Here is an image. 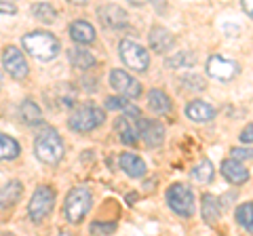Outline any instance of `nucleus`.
Listing matches in <instances>:
<instances>
[{"label": "nucleus", "instance_id": "20e7f679", "mask_svg": "<svg viewBox=\"0 0 253 236\" xmlns=\"http://www.w3.org/2000/svg\"><path fill=\"white\" fill-rule=\"evenodd\" d=\"M104 120H106L104 110L97 108V106L86 104V106H78L74 112L70 114L68 127L72 129V131H76V133H91L93 129L101 127Z\"/></svg>", "mask_w": 253, "mask_h": 236}, {"label": "nucleus", "instance_id": "dca6fc26", "mask_svg": "<svg viewBox=\"0 0 253 236\" xmlns=\"http://www.w3.org/2000/svg\"><path fill=\"white\" fill-rule=\"evenodd\" d=\"M186 116L190 118L192 122H209L215 118V108L207 101H201V99H194L186 106Z\"/></svg>", "mask_w": 253, "mask_h": 236}, {"label": "nucleus", "instance_id": "4468645a", "mask_svg": "<svg viewBox=\"0 0 253 236\" xmlns=\"http://www.w3.org/2000/svg\"><path fill=\"white\" fill-rule=\"evenodd\" d=\"M148 42H150V49L156 51V53H167L175 46V36H173L167 28H161V26H154L150 30V36H148Z\"/></svg>", "mask_w": 253, "mask_h": 236}, {"label": "nucleus", "instance_id": "39448f33", "mask_svg": "<svg viewBox=\"0 0 253 236\" xmlns=\"http://www.w3.org/2000/svg\"><path fill=\"white\" fill-rule=\"evenodd\" d=\"M169 209L179 217H192L194 215V192L188 184H171L165 192Z\"/></svg>", "mask_w": 253, "mask_h": 236}, {"label": "nucleus", "instance_id": "58836bf2", "mask_svg": "<svg viewBox=\"0 0 253 236\" xmlns=\"http://www.w3.org/2000/svg\"><path fill=\"white\" fill-rule=\"evenodd\" d=\"M126 198H129V202L133 204V202H135V198H137V194H135V192H131L129 196H126Z\"/></svg>", "mask_w": 253, "mask_h": 236}, {"label": "nucleus", "instance_id": "393cba45", "mask_svg": "<svg viewBox=\"0 0 253 236\" xmlns=\"http://www.w3.org/2000/svg\"><path fill=\"white\" fill-rule=\"evenodd\" d=\"M234 217H236V224L241 228H245L247 232L253 234V202H243L236 207L234 211Z\"/></svg>", "mask_w": 253, "mask_h": 236}, {"label": "nucleus", "instance_id": "ddd939ff", "mask_svg": "<svg viewBox=\"0 0 253 236\" xmlns=\"http://www.w3.org/2000/svg\"><path fill=\"white\" fill-rule=\"evenodd\" d=\"M137 129H139V137H144V141L150 148H156V146L163 144L165 129H163L161 122L148 120V118H139V120H137Z\"/></svg>", "mask_w": 253, "mask_h": 236}, {"label": "nucleus", "instance_id": "a19ab883", "mask_svg": "<svg viewBox=\"0 0 253 236\" xmlns=\"http://www.w3.org/2000/svg\"><path fill=\"white\" fill-rule=\"evenodd\" d=\"M0 89H2V72H0Z\"/></svg>", "mask_w": 253, "mask_h": 236}, {"label": "nucleus", "instance_id": "4c0bfd02", "mask_svg": "<svg viewBox=\"0 0 253 236\" xmlns=\"http://www.w3.org/2000/svg\"><path fill=\"white\" fill-rule=\"evenodd\" d=\"M68 2H72V4H78V6H83V4H86L89 0H68Z\"/></svg>", "mask_w": 253, "mask_h": 236}, {"label": "nucleus", "instance_id": "423d86ee", "mask_svg": "<svg viewBox=\"0 0 253 236\" xmlns=\"http://www.w3.org/2000/svg\"><path fill=\"white\" fill-rule=\"evenodd\" d=\"M53 207H55V190L51 186L42 184V186L36 188L34 194H32L30 204H28V215L34 224H41L53 211Z\"/></svg>", "mask_w": 253, "mask_h": 236}, {"label": "nucleus", "instance_id": "f3484780", "mask_svg": "<svg viewBox=\"0 0 253 236\" xmlns=\"http://www.w3.org/2000/svg\"><path fill=\"white\" fill-rule=\"evenodd\" d=\"M118 164H121V169L126 173L129 177H144L146 175V162L144 158H139L137 154L133 152H123L121 156H118Z\"/></svg>", "mask_w": 253, "mask_h": 236}, {"label": "nucleus", "instance_id": "f03ea898", "mask_svg": "<svg viewBox=\"0 0 253 236\" xmlns=\"http://www.w3.org/2000/svg\"><path fill=\"white\" fill-rule=\"evenodd\" d=\"M34 154L38 160L49 167L59 164L63 158V141L59 133L55 129H42L34 139Z\"/></svg>", "mask_w": 253, "mask_h": 236}, {"label": "nucleus", "instance_id": "f704fd0d", "mask_svg": "<svg viewBox=\"0 0 253 236\" xmlns=\"http://www.w3.org/2000/svg\"><path fill=\"white\" fill-rule=\"evenodd\" d=\"M239 139L243 141V144H253V124H247V127L241 131Z\"/></svg>", "mask_w": 253, "mask_h": 236}, {"label": "nucleus", "instance_id": "c9c22d12", "mask_svg": "<svg viewBox=\"0 0 253 236\" xmlns=\"http://www.w3.org/2000/svg\"><path fill=\"white\" fill-rule=\"evenodd\" d=\"M241 6H243V11L253 19V0H241Z\"/></svg>", "mask_w": 253, "mask_h": 236}, {"label": "nucleus", "instance_id": "c756f323", "mask_svg": "<svg viewBox=\"0 0 253 236\" xmlns=\"http://www.w3.org/2000/svg\"><path fill=\"white\" fill-rule=\"evenodd\" d=\"M179 82H181V86H184V89L196 91V93H201V91L207 89V82H205V78L199 76V74H186V76L179 78Z\"/></svg>", "mask_w": 253, "mask_h": 236}, {"label": "nucleus", "instance_id": "2eb2a0df", "mask_svg": "<svg viewBox=\"0 0 253 236\" xmlns=\"http://www.w3.org/2000/svg\"><path fill=\"white\" fill-rule=\"evenodd\" d=\"M221 175L234 186L249 182V169L245 167L241 160H234V158H228V160L221 162Z\"/></svg>", "mask_w": 253, "mask_h": 236}, {"label": "nucleus", "instance_id": "473e14b6", "mask_svg": "<svg viewBox=\"0 0 253 236\" xmlns=\"http://www.w3.org/2000/svg\"><path fill=\"white\" fill-rule=\"evenodd\" d=\"M230 158H234V160H241V162H245V160H251V158H253V150H251V148H232Z\"/></svg>", "mask_w": 253, "mask_h": 236}, {"label": "nucleus", "instance_id": "a211bd4d", "mask_svg": "<svg viewBox=\"0 0 253 236\" xmlns=\"http://www.w3.org/2000/svg\"><path fill=\"white\" fill-rule=\"evenodd\" d=\"M68 32H70V38H72L76 44H91L95 40V28L89 21H83V19L72 21L68 28Z\"/></svg>", "mask_w": 253, "mask_h": 236}, {"label": "nucleus", "instance_id": "9b49d317", "mask_svg": "<svg viewBox=\"0 0 253 236\" xmlns=\"http://www.w3.org/2000/svg\"><path fill=\"white\" fill-rule=\"evenodd\" d=\"M97 17L101 21L104 28L110 30H123L126 23H129V15L125 13V9H121L118 4H104L97 9Z\"/></svg>", "mask_w": 253, "mask_h": 236}, {"label": "nucleus", "instance_id": "0eeeda50", "mask_svg": "<svg viewBox=\"0 0 253 236\" xmlns=\"http://www.w3.org/2000/svg\"><path fill=\"white\" fill-rule=\"evenodd\" d=\"M118 55H121L123 64L126 68L135 70V72H146L148 66H150L148 51L141 44L133 42V40H123L121 44H118Z\"/></svg>", "mask_w": 253, "mask_h": 236}, {"label": "nucleus", "instance_id": "9d476101", "mask_svg": "<svg viewBox=\"0 0 253 236\" xmlns=\"http://www.w3.org/2000/svg\"><path fill=\"white\" fill-rule=\"evenodd\" d=\"M2 66L4 70L9 72V76H13L15 80H23L28 76L30 68H28V61L23 57V53L17 49V46H6L4 53H2Z\"/></svg>", "mask_w": 253, "mask_h": 236}, {"label": "nucleus", "instance_id": "6ab92c4d", "mask_svg": "<svg viewBox=\"0 0 253 236\" xmlns=\"http://www.w3.org/2000/svg\"><path fill=\"white\" fill-rule=\"evenodd\" d=\"M21 192H23V186L17 179L4 184L0 188V211H6L9 207H13V204H17V200L21 198Z\"/></svg>", "mask_w": 253, "mask_h": 236}, {"label": "nucleus", "instance_id": "5701e85b", "mask_svg": "<svg viewBox=\"0 0 253 236\" xmlns=\"http://www.w3.org/2000/svg\"><path fill=\"white\" fill-rule=\"evenodd\" d=\"M21 120L30 124V127H36V124L42 122V112L41 108H38V104H34L32 99H23L21 104Z\"/></svg>", "mask_w": 253, "mask_h": 236}, {"label": "nucleus", "instance_id": "72a5a7b5", "mask_svg": "<svg viewBox=\"0 0 253 236\" xmlns=\"http://www.w3.org/2000/svg\"><path fill=\"white\" fill-rule=\"evenodd\" d=\"M17 13V6L9 0H0V15H15Z\"/></svg>", "mask_w": 253, "mask_h": 236}, {"label": "nucleus", "instance_id": "aec40b11", "mask_svg": "<svg viewBox=\"0 0 253 236\" xmlns=\"http://www.w3.org/2000/svg\"><path fill=\"white\" fill-rule=\"evenodd\" d=\"M201 215L207 224H217L219 222V215H221V204L213 194H203L201 198Z\"/></svg>", "mask_w": 253, "mask_h": 236}, {"label": "nucleus", "instance_id": "6e6552de", "mask_svg": "<svg viewBox=\"0 0 253 236\" xmlns=\"http://www.w3.org/2000/svg\"><path fill=\"white\" fill-rule=\"evenodd\" d=\"M207 74L217 82H228L241 72V66L236 64L234 59L221 57V55H213V57L207 59Z\"/></svg>", "mask_w": 253, "mask_h": 236}, {"label": "nucleus", "instance_id": "cd10ccee", "mask_svg": "<svg viewBox=\"0 0 253 236\" xmlns=\"http://www.w3.org/2000/svg\"><path fill=\"white\" fill-rule=\"evenodd\" d=\"M55 91H57V99L55 101H57L59 108H72L76 104V89L70 82H61Z\"/></svg>", "mask_w": 253, "mask_h": 236}, {"label": "nucleus", "instance_id": "412c9836", "mask_svg": "<svg viewBox=\"0 0 253 236\" xmlns=\"http://www.w3.org/2000/svg\"><path fill=\"white\" fill-rule=\"evenodd\" d=\"M68 59H70V64L78 70H91L95 64H97V59L93 57V53H89L86 49H81V46L68 49Z\"/></svg>", "mask_w": 253, "mask_h": 236}, {"label": "nucleus", "instance_id": "a878e982", "mask_svg": "<svg viewBox=\"0 0 253 236\" xmlns=\"http://www.w3.org/2000/svg\"><path fill=\"white\" fill-rule=\"evenodd\" d=\"M196 64V55L192 51H179L175 55H171L165 61V66L171 68V70H177V68H192Z\"/></svg>", "mask_w": 253, "mask_h": 236}, {"label": "nucleus", "instance_id": "c85d7f7f", "mask_svg": "<svg viewBox=\"0 0 253 236\" xmlns=\"http://www.w3.org/2000/svg\"><path fill=\"white\" fill-rule=\"evenodd\" d=\"M32 15H34V19L42 21V23H53L57 19V11H55L49 2H36L32 6Z\"/></svg>", "mask_w": 253, "mask_h": 236}, {"label": "nucleus", "instance_id": "2f4dec72", "mask_svg": "<svg viewBox=\"0 0 253 236\" xmlns=\"http://www.w3.org/2000/svg\"><path fill=\"white\" fill-rule=\"evenodd\" d=\"M89 230L93 234H112L116 232V224L114 222H93Z\"/></svg>", "mask_w": 253, "mask_h": 236}, {"label": "nucleus", "instance_id": "7ed1b4c3", "mask_svg": "<svg viewBox=\"0 0 253 236\" xmlns=\"http://www.w3.org/2000/svg\"><path fill=\"white\" fill-rule=\"evenodd\" d=\"M93 207V194L89 188L84 186H76L68 192L66 196V204H63V213H66L70 224H81L86 217V213Z\"/></svg>", "mask_w": 253, "mask_h": 236}, {"label": "nucleus", "instance_id": "b1692460", "mask_svg": "<svg viewBox=\"0 0 253 236\" xmlns=\"http://www.w3.org/2000/svg\"><path fill=\"white\" fill-rule=\"evenodd\" d=\"M19 152L21 148L17 141L9 135H4V133H0V160H13L19 156Z\"/></svg>", "mask_w": 253, "mask_h": 236}, {"label": "nucleus", "instance_id": "1a4fd4ad", "mask_svg": "<svg viewBox=\"0 0 253 236\" xmlns=\"http://www.w3.org/2000/svg\"><path fill=\"white\" fill-rule=\"evenodd\" d=\"M110 86L129 99H137L141 95L139 80L135 76H131L126 70H112V72H110Z\"/></svg>", "mask_w": 253, "mask_h": 236}, {"label": "nucleus", "instance_id": "f8f14e48", "mask_svg": "<svg viewBox=\"0 0 253 236\" xmlns=\"http://www.w3.org/2000/svg\"><path fill=\"white\" fill-rule=\"evenodd\" d=\"M141 118V116H139ZM139 118L131 116V114H123L121 118H116L114 122V131L118 133V139L126 146H135L139 139V129H137V120Z\"/></svg>", "mask_w": 253, "mask_h": 236}, {"label": "nucleus", "instance_id": "e433bc0d", "mask_svg": "<svg viewBox=\"0 0 253 236\" xmlns=\"http://www.w3.org/2000/svg\"><path fill=\"white\" fill-rule=\"evenodd\" d=\"M126 2H131L133 6H144V4L150 2V0H126Z\"/></svg>", "mask_w": 253, "mask_h": 236}, {"label": "nucleus", "instance_id": "bb28decb", "mask_svg": "<svg viewBox=\"0 0 253 236\" xmlns=\"http://www.w3.org/2000/svg\"><path fill=\"white\" fill-rule=\"evenodd\" d=\"M192 177H194V182H199V184H211L213 177H215V169H213V162H211L209 158H203V160L199 162V167L192 169Z\"/></svg>", "mask_w": 253, "mask_h": 236}, {"label": "nucleus", "instance_id": "7c9ffc66", "mask_svg": "<svg viewBox=\"0 0 253 236\" xmlns=\"http://www.w3.org/2000/svg\"><path fill=\"white\" fill-rule=\"evenodd\" d=\"M104 106H106V110H110V112H114V110H125L126 106H129V97H125V95H110V97H106Z\"/></svg>", "mask_w": 253, "mask_h": 236}, {"label": "nucleus", "instance_id": "f257e3e1", "mask_svg": "<svg viewBox=\"0 0 253 236\" xmlns=\"http://www.w3.org/2000/svg\"><path fill=\"white\" fill-rule=\"evenodd\" d=\"M21 44L32 57L38 61H51L59 55V38L53 36L51 32H44V30H34L21 38Z\"/></svg>", "mask_w": 253, "mask_h": 236}, {"label": "nucleus", "instance_id": "ea45409f", "mask_svg": "<svg viewBox=\"0 0 253 236\" xmlns=\"http://www.w3.org/2000/svg\"><path fill=\"white\" fill-rule=\"evenodd\" d=\"M156 9H158V11L165 9V2H163V0H156Z\"/></svg>", "mask_w": 253, "mask_h": 236}, {"label": "nucleus", "instance_id": "4be33fe9", "mask_svg": "<svg viewBox=\"0 0 253 236\" xmlns=\"http://www.w3.org/2000/svg\"><path fill=\"white\" fill-rule=\"evenodd\" d=\"M148 108L152 110L154 114H167V112H171V99H169V95L165 91H161V89H152L148 93Z\"/></svg>", "mask_w": 253, "mask_h": 236}]
</instances>
